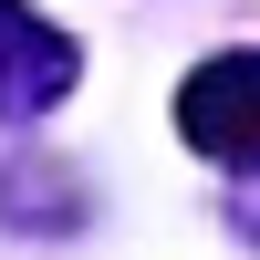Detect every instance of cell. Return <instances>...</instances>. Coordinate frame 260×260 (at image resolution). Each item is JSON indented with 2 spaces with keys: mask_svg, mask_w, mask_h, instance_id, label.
I'll return each mask as SVG.
<instances>
[{
  "mask_svg": "<svg viewBox=\"0 0 260 260\" xmlns=\"http://www.w3.org/2000/svg\"><path fill=\"white\" fill-rule=\"evenodd\" d=\"M177 136L219 167H260V52H219L177 83Z\"/></svg>",
  "mask_w": 260,
  "mask_h": 260,
  "instance_id": "obj_1",
  "label": "cell"
},
{
  "mask_svg": "<svg viewBox=\"0 0 260 260\" xmlns=\"http://www.w3.org/2000/svg\"><path fill=\"white\" fill-rule=\"evenodd\" d=\"M73 73H83V52H73V42H62L42 11L0 0V125H31V115H52V104L73 94Z\"/></svg>",
  "mask_w": 260,
  "mask_h": 260,
  "instance_id": "obj_2",
  "label": "cell"
},
{
  "mask_svg": "<svg viewBox=\"0 0 260 260\" xmlns=\"http://www.w3.org/2000/svg\"><path fill=\"white\" fill-rule=\"evenodd\" d=\"M0 219H21V229H73V219H83V187H73V177H21V167H11V177H0Z\"/></svg>",
  "mask_w": 260,
  "mask_h": 260,
  "instance_id": "obj_3",
  "label": "cell"
}]
</instances>
